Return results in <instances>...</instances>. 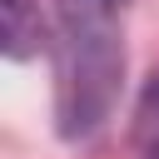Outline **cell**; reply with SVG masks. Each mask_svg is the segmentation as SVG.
I'll return each mask as SVG.
<instances>
[{"label": "cell", "mask_w": 159, "mask_h": 159, "mask_svg": "<svg viewBox=\"0 0 159 159\" xmlns=\"http://www.w3.org/2000/svg\"><path fill=\"white\" fill-rule=\"evenodd\" d=\"M124 20L129 0H55V124L60 139H94L119 99L124 80Z\"/></svg>", "instance_id": "6da1fadb"}, {"label": "cell", "mask_w": 159, "mask_h": 159, "mask_svg": "<svg viewBox=\"0 0 159 159\" xmlns=\"http://www.w3.org/2000/svg\"><path fill=\"white\" fill-rule=\"evenodd\" d=\"M0 35L10 60H30L40 50V10L35 0H0Z\"/></svg>", "instance_id": "7a4b0ae2"}, {"label": "cell", "mask_w": 159, "mask_h": 159, "mask_svg": "<svg viewBox=\"0 0 159 159\" xmlns=\"http://www.w3.org/2000/svg\"><path fill=\"white\" fill-rule=\"evenodd\" d=\"M134 159H159V75L144 84L134 109Z\"/></svg>", "instance_id": "3957f363"}]
</instances>
